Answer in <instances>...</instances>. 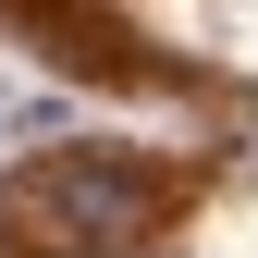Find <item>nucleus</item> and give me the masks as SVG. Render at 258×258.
I'll list each match as a JSON object with an SVG mask.
<instances>
[{
  "instance_id": "1",
  "label": "nucleus",
  "mask_w": 258,
  "mask_h": 258,
  "mask_svg": "<svg viewBox=\"0 0 258 258\" xmlns=\"http://www.w3.org/2000/svg\"><path fill=\"white\" fill-rule=\"evenodd\" d=\"M25 221H49V234L86 246V258H136V246H160V184L136 160L74 148V160H37V172H25Z\"/></svg>"
}]
</instances>
